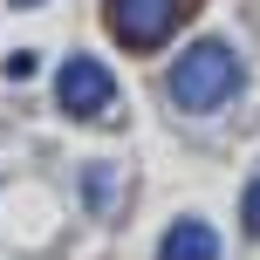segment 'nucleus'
<instances>
[{"instance_id":"1","label":"nucleus","mask_w":260,"mask_h":260,"mask_svg":"<svg viewBox=\"0 0 260 260\" xmlns=\"http://www.w3.org/2000/svg\"><path fill=\"white\" fill-rule=\"evenodd\" d=\"M240 82H247V62L233 55V41H192V48L171 62V82H165V89H171V103H178V110L206 117V110L233 103Z\"/></svg>"},{"instance_id":"2","label":"nucleus","mask_w":260,"mask_h":260,"mask_svg":"<svg viewBox=\"0 0 260 260\" xmlns=\"http://www.w3.org/2000/svg\"><path fill=\"white\" fill-rule=\"evenodd\" d=\"M55 103H62V117H76V123L110 117V110H117V76H110L96 55H69V62L55 69Z\"/></svg>"},{"instance_id":"3","label":"nucleus","mask_w":260,"mask_h":260,"mask_svg":"<svg viewBox=\"0 0 260 260\" xmlns=\"http://www.w3.org/2000/svg\"><path fill=\"white\" fill-rule=\"evenodd\" d=\"M178 0H103V21L123 48H165L178 35Z\"/></svg>"},{"instance_id":"4","label":"nucleus","mask_w":260,"mask_h":260,"mask_svg":"<svg viewBox=\"0 0 260 260\" xmlns=\"http://www.w3.org/2000/svg\"><path fill=\"white\" fill-rule=\"evenodd\" d=\"M157 260H219V233L206 219H171L157 240Z\"/></svg>"},{"instance_id":"5","label":"nucleus","mask_w":260,"mask_h":260,"mask_svg":"<svg viewBox=\"0 0 260 260\" xmlns=\"http://www.w3.org/2000/svg\"><path fill=\"white\" fill-rule=\"evenodd\" d=\"M82 206H89V212L117 206V165H89V171H82Z\"/></svg>"},{"instance_id":"6","label":"nucleus","mask_w":260,"mask_h":260,"mask_svg":"<svg viewBox=\"0 0 260 260\" xmlns=\"http://www.w3.org/2000/svg\"><path fill=\"white\" fill-rule=\"evenodd\" d=\"M240 226H247V240H260V178L240 192Z\"/></svg>"},{"instance_id":"7","label":"nucleus","mask_w":260,"mask_h":260,"mask_svg":"<svg viewBox=\"0 0 260 260\" xmlns=\"http://www.w3.org/2000/svg\"><path fill=\"white\" fill-rule=\"evenodd\" d=\"M35 62H41L35 48H14V55H7V76H14V82H27V76H35Z\"/></svg>"},{"instance_id":"8","label":"nucleus","mask_w":260,"mask_h":260,"mask_svg":"<svg viewBox=\"0 0 260 260\" xmlns=\"http://www.w3.org/2000/svg\"><path fill=\"white\" fill-rule=\"evenodd\" d=\"M7 7H21V14H35V7H48V0H7Z\"/></svg>"}]
</instances>
